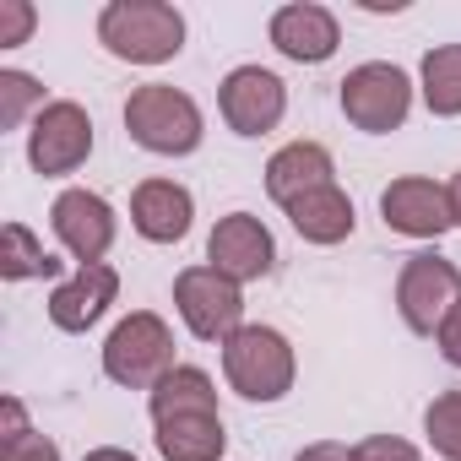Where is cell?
Returning <instances> with one entry per match:
<instances>
[{
  "label": "cell",
  "instance_id": "1",
  "mask_svg": "<svg viewBox=\"0 0 461 461\" xmlns=\"http://www.w3.org/2000/svg\"><path fill=\"white\" fill-rule=\"evenodd\" d=\"M98 44L131 66H163L185 50V17L168 0H109L98 17Z\"/></svg>",
  "mask_w": 461,
  "mask_h": 461
},
{
  "label": "cell",
  "instance_id": "2",
  "mask_svg": "<svg viewBox=\"0 0 461 461\" xmlns=\"http://www.w3.org/2000/svg\"><path fill=\"white\" fill-rule=\"evenodd\" d=\"M125 131L136 147H147L158 158H185L201 147V109L190 93H179L168 82H147L125 98Z\"/></svg>",
  "mask_w": 461,
  "mask_h": 461
},
{
  "label": "cell",
  "instance_id": "3",
  "mask_svg": "<svg viewBox=\"0 0 461 461\" xmlns=\"http://www.w3.org/2000/svg\"><path fill=\"white\" fill-rule=\"evenodd\" d=\"M222 375L245 402H277L294 385V348L272 326H240L222 342Z\"/></svg>",
  "mask_w": 461,
  "mask_h": 461
},
{
  "label": "cell",
  "instance_id": "4",
  "mask_svg": "<svg viewBox=\"0 0 461 461\" xmlns=\"http://www.w3.org/2000/svg\"><path fill=\"white\" fill-rule=\"evenodd\" d=\"M168 369H174V337H168V326L152 310H136V315H125L109 331V342H104V375L114 385L152 391Z\"/></svg>",
  "mask_w": 461,
  "mask_h": 461
},
{
  "label": "cell",
  "instance_id": "5",
  "mask_svg": "<svg viewBox=\"0 0 461 461\" xmlns=\"http://www.w3.org/2000/svg\"><path fill=\"white\" fill-rule=\"evenodd\" d=\"M456 304H461V272L445 256H434V250L407 256V267L396 277V310H402V321L418 337H439V326H445V315Z\"/></svg>",
  "mask_w": 461,
  "mask_h": 461
},
{
  "label": "cell",
  "instance_id": "6",
  "mask_svg": "<svg viewBox=\"0 0 461 461\" xmlns=\"http://www.w3.org/2000/svg\"><path fill=\"white\" fill-rule=\"evenodd\" d=\"M407 109H412V82H407L402 66L369 60V66H358V71L342 77V114L358 131L385 136V131H396L407 120Z\"/></svg>",
  "mask_w": 461,
  "mask_h": 461
},
{
  "label": "cell",
  "instance_id": "7",
  "mask_svg": "<svg viewBox=\"0 0 461 461\" xmlns=\"http://www.w3.org/2000/svg\"><path fill=\"white\" fill-rule=\"evenodd\" d=\"M174 304L185 315V326L201 337V342H228L245 321V299H240V283H228L222 272L212 267H190L174 277Z\"/></svg>",
  "mask_w": 461,
  "mask_h": 461
},
{
  "label": "cell",
  "instance_id": "8",
  "mask_svg": "<svg viewBox=\"0 0 461 461\" xmlns=\"http://www.w3.org/2000/svg\"><path fill=\"white\" fill-rule=\"evenodd\" d=\"M87 152H93V120H87V109L71 104V98L44 104L39 120H33V131H28V163L44 179H55V174H77L87 163Z\"/></svg>",
  "mask_w": 461,
  "mask_h": 461
},
{
  "label": "cell",
  "instance_id": "9",
  "mask_svg": "<svg viewBox=\"0 0 461 461\" xmlns=\"http://www.w3.org/2000/svg\"><path fill=\"white\" fill-rule=\"evenodd\" d=\"M206 261H212V272H222L228 283H256V277L272 272L277 245H272V234H267L261 217L228 212V217L212 228V240H206Z\"/></svg>",
  "mask_w": 461,
  "mask_h": 461
},
{
  "label": "cell",
  "instance_id": "10",
  "mask_svg": "<svg viewBox=\"0 0 461 461\" xmlns=\"http://www.w3.org/2000/svg\"><path fill=\"white\" fill-rule=\"evenodd\" d=\"M217 109H222V120H228V131H234V136H267V131L283 120L288 93H283V82H277L272 71H261V66H240V71H228V77H222V87H217Z\"/></svg>",
  "mask_w": 461,
  "mask_h": 461
},
{
  "label": "cell",
  "instance_id": "11",
  "mask_svg": "<svg viewBox=\"0 0 461 461\" xmlns=\"http://www.w3.org/2000/svg\"><path fill=\"white\" fill-rule=\"evenodd\" d=\"M50 222H55V240L82 267H98L109 256V245H114V212L93 190H60L55 206H50Z\"/></svg>",
  "mask_w": 461,
  "mask_h": 461
},
{
  "label": "cell",
  "instance_id": "12",
  "mask_svg": "<svg viewBox=\"0 0 461 461\" xmlns=\"http://www.w3.org/2000/svg\"><path fill=\"white\" fill-rule=\"evenodd\" d=\"M380 217H385V228H396V234H407V240H439L445 228L456 222L445 185L418 179V174L391 179V185L380 190Z\"/></svg>",
  "mask_w": 461,
  "mask_h": 461
},
{
  "label": "cell",
  "instance_id": "13",
  "mask_svg": "<svg viewBox=\"0 0 461 461\" xmlns=\"http://www.w3.org/2000/svg\"><path fill=\"white\" fill-rule=\"evenodd\" d=\"M190 217H195V201L174 179H147L131 195V222H136V234L152 240V245H179L190 234Z\"/></svg>",
  "mask_w": 461,
  "mask_h": 461
},
{
  "label": "cell",
  "instance_id": "14",
  "mask_svg": "<svg viewBox=\"0 0 461 461\" xmlns=\"http://www.w3.org/2000/svg\"><path fill=\"white\" fill-rule=\"evenodd\" d=\"M272 44H277L288 60H299V66H321V60L337 55L342 33H337V17H331L326 6L299 0V6H283V12L272 17Z\"/></svg>",
  "mask_w": 461,
  "mask_h": 461
},
{
  "label": "cell",
  "instance_id": "15",
  "mask_svg": "<svg viewBox=\"0 0 461 461\" xmlns=\"http://www.w3.org/2000/svg\"><path fill=\"white\" fill-rule=\"evenodd\" d=\"M114 294H120L114 267H104V261H98V267H77V277L50 294V321H55L60 331H87V326H98V315L114 304Z\"/></svg>",
  "mask_w": 461,
  "mask_h": 461
},
{
  "label": "cell",
  "instance_id": "16",
  "mask_svg": "<svg viewBox=\"0 0 461 461\" xmlns=\"http://www.w3.org/2000/svg\"><path fill=\"white\" fill-rule=\"evenodd\" d=\"M321 185H337L331 179V152L321 141H288L272 163H267V190L277 206H294L299 195L321 190Z\"/></svg>",
  "mask_w": 461,
  "mask_h": 461
},
{
  "label": "cell",
  "instance_id": "17",
  "mask_svg": "<svg viewBox=\"0 0 461 461\" xmlns=\"http://www.w3.org/2000/svg\"><path fill=\"white\" fill-rule=\"evenodd\" d=\"M283 212H288V222L299 228V240H310V245H342V240L353 234V201H348L342 185H321V190L299 195V201L283 206Z\"/></svg>",
  "mask_w": 461,
  "mask_h": 461
},
{
  "label": "cell",
  "instance_id": "18",
  "mask_svg": "<svg viewBox=\"0 0 461 461\" xmlns=\"http://www.w3.org/2000/svg\"><path fill=\"white\" fill-rule=\"evenodd\" d=\"M158 450H163V461H217V456L228 450L222 418H217V412L158 418Z\"/></svg>",
  "mask_w": 461,
  "mask_h": 461
},
{
  "label": "cell",
  "instance_id": "19",
  "mask_svg": "<svg viewBox=\"0 0 461 461\" xmlns=\"http://www.w3.org/2000/svg\"><path fill=\"white\" fill-rule=\"evenodd\" d=\"M179 412H217V385L201 369H190V364H174L152 385V423L158 418H179Z\"/></svg>",
  "mask_w": 461,
  "mask_h": 461
},
{
  "label": "cell",
  "instance_id": "20",
  "mask_svg": "<svg viewBox=\"0 0 461 461\" xmlns=\"http://www.w3.org/2000/svg\"><path fill=\"white\" fill-rule=\"evenodd\" d=\"M423 104L439 120L461 114V44H439L423 55Z\"/></svg>",
  "mask_w": 461,
  "mask_h": 461
},
{
  "label": "cell",
  "instance_id": "21",
  "mask_svg": "<svg viewBox=\"0 0 461 461\" xmlns=\"http://www.w3.org/2000/svg\"><path fill=\"white\" fill-rule=\"evenodd\" d=\"M60 272V261L28 234L23 222H6L0 228V277L6 283H23V277H55Z\"/></svg>",
  "mask_w": 461,
  "mask_h": 461
},
{
  "label": "cell",
  "instance_id": "22",
  "mask_svg": "<svg viewBox=\"0 0 461 461\" xmlns=\"http://www.w3.org/2000/svg\"><path fill=\"white\" fill-rule=\"evenodd\" d=\"M423 429H429V445H434L445 461H461V391L434 396L429 412H423Z\"/></svg>",
  "mask_w": 461,
  "mask_h": 461
},
{
  "label": "cell",
  "instance_id": "23",
  "mask_svg": "<svg viewBox=\"0 0 461 461\" xmlns=\"http://www.w3.org/2000/svg\"><path fill=\"white\" fill-rule=\"evenodd\" d=\"M44 98V87L33 82V77H23V71H0V125H23V114L33 109Z\"/></svg>",
  "mask_w": 461,
  "mask_h": 461
},
{
  "label": "cell",
  "instance_id": "24",
  "mask_svg": "<svg viewBox=\"0 0 461 461\" xmlns=\"http://www.w3.org/2000/svg\"><path fill=\"white\" fill-rule=\"evenodd\" d=\"M353 461H423V456L396 434H369V439L353 445Z\"/></svg>",
  "mask_w": 461,
  "mask_h": 461
},
{
  "label": "cell",
  "instance_id": "25",
  "mask_svg": "<svg viewBox=\"0 0 461 461\" xmlns=\"http://www.w3.org/2000/svg\"><path fill=\"white\" fill-rule=\"evenodd\" d=\"M0 461H60V445L28 429V434H17V439H6V450H0Z\"/></svg>",
  "mask_w": 461,
  "mask_h": 461
},
{
  "label": "cell",
  "instance_id": "26",
  "mask_svg": "<svg viewBox=\"0 0 461 461\" xmlns=\"http://www.w3.org/2000/svg\"><path fill=\"white\" fill-rule=\"evenodd\" d=\"M33 33V6L28 0H0V44H23Z\"/></svg>",
  "mask_w": 461,
  "mask_h": 461
},
{
  "label": "cell",
  "instance_id": "27",
  "mask_svg": "<svg viewBox=\"0 0 461 461\" xmlns=\"http://www.w3.org/2000/svg\"><path fill=\"white\" fill-rule=\"evenodd\" d=\"M439 353L461 369V304H456V310L445 315V326H439Z\"/></svg>",
  "mask_w": 461,
  "mask_h": 461
},
{
  "label": "cell",
  "instance_id": "28",
  "mask_svg": "<svg viewBox=\"0 0 461 461\" xmlns=\"http://www.w3.org/2000/svg\"><path fill=\"white\" fill-rule=\"evenodd\" d=\"M294 461H353V450H348V445H331V439H321V445H304Z\"/></svg>",
  "mask_w": 461,
  "mask_h": 461
},
{
  "label": "cell",
  "instance_id": "29",
  "mask_svg": "<svg viewBox=\"0 0 461 461\" xmlns=\"http://www.w3.org/2000/svg\"><path fill=\"white\" fill-rule=\"evenodd\" d=\"M87 461H136V456H131V450H114V445H104V450H93Z\"/></svg>",
  "mask_w": 461,
  "mask_h": 461
},
{
  "label": "cell",
  "instance_id": "30",
  "mask_svg": "<svg viewBox=\"0 0 461 461\" xmlns=\"http://www.w3.org/2000/svg\"><path fill=\"white\" fill-rule=\"evenodd\" d=\"M445 195H450V217H456V222H461V174H456V179H450V185H445Z\"/></svg>",
  "mask_w": 461,
  "mask_h": 461
}]
</instances>
